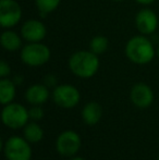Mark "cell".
<instances>
[{
    "mask_svg": "<svg viewBox=\"0 0 159 160\" xmlns=\"http://www.w3.org/2000/svg\"><path fill=\"white\" fill-rule=\"evenodd\" d=\"M124 52L127 58L134 64L145 65L151 63L157 55L153 42L145 35H135L125 44Z\"/></svg>",
    "mask_w": 159,
    "mask_h": 160,
    "instance_id": "1",
    "label": "cell"
},
{
    "mask_svg": "<svg viewBox=\"0 0 159 160\" xmlns=\"http://www.w3.org/2000/svg\"><path fill=\"white\" fill-rule=\"evenodd\" d=\"M99 58L91 50H77L70 56L68 67L77 78H91L99 70Z\"/></svg>",
    "mask_w": 159,
    "mask_h": 160,
    "instance_id": "2",
    "label": "cell"
},
{
    "mask_svg": "<svg viewBox=\"0 0 159 160\" xmlns=\"http://www.w3.org/2000/svg\"><path fill=\"white\" fill-rule=\"evenodd\" d=\"M51 51L48 46L39 42H27L21 49L20 58L25 65L32 68L42 67L50 60Z\"/></svg>",
    "mask_w": 159,
    "mask_h": 160,
    "instance_id": "3",
    "label": "cell"
},
{
    "mask_svg": "<svg viewBox=\"0 0 159 160\" xmlns=\"http://www.w3.org/2000/svg\"><path fill=\"white\" fill-rule=\"evenodd\" d=\"M4 158L7 160H32L33 150L30 142L24 136L12 135L2 145Z\"/></svg>",
    "mask_w": 159,
    "mask_h": 160,
    "instance_id": "4",
    "label": "cell"
},
{
    "mask_svg": "<svg viewBox=\"0 0 159 160\" xmlns=\"http://www.w3.org/2000/svg\"><path fill=\"white\" fill-rule=\"evenodd\" d=\"M28 109L17 102H11L3 106L1 111V121L4 127L11 130L23 128L30 122Z\"/></svg>",
    "mask_w": 159,
    "mask_h": 160,
    "instance_id": "5",
    "label": "cell"
},
{
    "mask_svg": "<svg viewBox=\"0 0 159 160\" xmlns=\"http://www.w3.org/2000/svg\"><path fill=\"white\" fill-rule=\"evenodd\" d=\"M82 146V139L77 132L67 130L61 132L56 139V150L62 157L71 158L77 156Z\"/></svg>",
    "mask_w": 159,
    "mask_h": 160,
    "instance_id": "6",
    "label": "cell"
},
{
    "mask_svg": "<svg viewBox=\"0 0 159 160\" xmlns=\"http://www.w3.org/2000/svg\"><path fill=\"white\" fill-rule=\"evenodd\" d=\"M52 100L58 107L63 109H72L79 105L81 93L71 84H60L53 88Z\"/></svg>",
    "mask_w": 159,
    "mask_h": 160,
    "instance_id": "7",
    "label": "cell"
},
{
    "mask_svg": "<svg viewBox=\"0 0 159 160\" xmlns=\"http://www.w3.org/2000/svg\"><path fill=\"white\" fill-rule=\"evenodd\" d=\"M22 8L17 0H0V25L4 30H10L20 23Z\"/></svg>",
    "mask_w": 159,
    "mask_h": 160,
    "instance_id": "8",
    "label": "cell"
},
{
    "mask_svg": "<svg viewBox=\"0 0 159 160\" xmlns=\"http://www.w3.org/2000/svg\"><path fill=\"white\" fill-rule=\"evenodd\" d=\"M159 24L158 17L153 10L144 8L135 15V26L138 33L148 36L156 32Z\"/></svg>",
    "mask_w": 159,
    "mask_h": 160,
    "instance_id": "9",
    "label": "cell"
},
{
    "mask_svg": "<svg viewBox=\"0 0 159 160\" xmlns=\"http://www.w3.org/2000/svg\"><path fill=\"white\" fill-rule=\"evenodd\" d=\"M130 99L135 107L145 109L154 102V92L146 83H136L130 91Z\"/></svg>",
    "mask_w": 159,
    "mask_h": 160,
    "instance_id": "10",
    "label": "cell"
},
{
    "mask_svg": "<svg viewBox=\"0 0 159 160\" xmlns=\"http://www.w3.org/2000/svg\"><path fill=\"white\" fill-rule=\"evenodd\" d=\"M47 30L45 24L36 19L26 20L21 28V36L27 42H39L45 39Z\"/></svg>",
    "mask_w": 159,
    "mask_h": 160,
    "instance_id": "11",
    "label": "cell"
},
{
    "mask_svg": "<svg viewBox=\"0 0 159 160\" xmlns=\"http://www.w3.org/2000/svg\"><path fill=\"white\" fill-rule=\"evenodd\" d=\"M50 96L49 87H47L44 83H37L27 87L24 97L25 100L32 106H42L47 102Z\"/></svg>",
    "mask_w": 159,
    "mask_h": 160,
    "instance_id": "12",
    "label": "cell"
},
{
    "mask_svg": "<svg viewBox=\"0 0 159 160\" xmlns=\"http://www.w3.org/2000/svg\"><path fill=\"white\" fill-rule=\"evenodd\" d=\"M82 120L86 125H96L102 117V107L96 101H88L82 109Z\"/></svg>",
    "mask_w": 159,
    "mask_h": 160,
    "instance_id": "13",
    "label": "cell"
},
{
    "mask_svg": "<svg viewBox=\"0 0 159 160\" xmlns=\"http://www.w3.org/2000/svg\"><path fill=\"white\" fill-rule=\"evenodd\" d=\"M22 36L21 34H17L14 31L11 30H4L0 36V44L1 47L7 51L14 52L19 49H22Z\"/></svg>",
    "mask_w": 159,
    "mask_h": 160,
    "instance_id": "14",
    "label": "cell"
},
{
    "mask_svg": "<svg viewBox=\"0 0 159 160\" xmlns=\"http://www.w3.org/2000/svg\"><path fill=\"white\" fill-rule=\"evenodd\" d=\"M17 95V85L9 78L0 80V102L2 106L13 102Z\"/></svg>",
    "mask_w": 159,
    "mask_h": 160,
    "instance_id": "15",
    "label": "cell"
},
{
    "mask_svg": "<svg viewBox=\"0 0 159 160\" xmlns=\"http://www.w3.org/2000/svg\"><path fill=\"white\" fill-rule=\"evenodd\" d=\"M44 128L36 121H31L23 128V136L31 144H37L44 138Z\"/></svg>",
    "mask_w": 159,
    "mask_h": 160,
    "instance_id": "16",
    "label": "cell"
},
{
    "mask_svg": "<svg viewBox=\"0 0 159 160\" xmlns=\"http://www.w3.org/2000/svg\"><path fill=\"white\" fill-rule=\"evenodd\" d=\"M109 42L105 36L102 35H97L94 36L89 42V50L92 52L96 53L97 56H100L102 53H105L108 49Z\"/></svg>",
    "mask_w": 159,
    "mask_h": 160,
    "instance_id": "17",
    "label": "cell"
},
{
    "mask_svg": "<svg viewBox=\"0 0 159 160\" xmlns=\"http://www.w3.org/2000/svg\"><path fill=\"white\" fill-rule=\"evenodd\" d=\"M60 2L61 0H35V4L42 17H45L57 10L58 7L60 6Z\"/></svg>",
    "mask_w": 159,
    "mask_h": 160,
    "instance_id": "18",
    "label": "cell"
},
{
    "mask_svg": "<svg viewBox=\"0 0 159 160\" xmlns=\"http://www.w3.org/2000/svg\"><path fill=\"white\" fill-rule=\"evenodd\" d=\"M28 114H30L31 121H38L42 120L45 116V111L42 109V106H32V107L28 109Z\"/></svg>",
    "mask_w": 159,
    "mask_h": 160,
    "instance_id": "19",
    "label": "cell"
},
{
    "mask_svg": "<svg viewBox=\"0 0 159 160\" xmlns=\"http://www.w3.org/2000/svg\"><path fill=\"white\" fill-rule=\"evenodd\" d=\"M10 73H11L10 65H9V63L6 60H1V62H0V76H1V78H8L10 75Z\"/></svg>",
    "mask_w": 159,
    "mask_h": 160,
    "instance_id": "20",
    "label": "cell"
},
{
    "mask_svg": "<svg viewBox=\"0 0 159 160\" xmlns=\"http://www.w3.org/2000/svg\"><path fill=\"white\" fill-rule=\"evenodd\" d=\"M42 83H44L47 87H49V88H50V87L55 88V87L57 86V78H56L53 74H47L44 78V82Z\"/></svg>",
    "mask_w": 159,
    "mask_h": 160,
    "instance_id": "21",
    "label": "cell"
},
{
    "mask_svg": "<svg viewBox=\"0 0 159 160\" xmlns=\"http://www.w3.org/2000/svg\"><path fill=\"white\" fill-rule=\"evenodd\" d=\"M12 80H13V82L15 83V85H17V86H19V85H21L22 83H23L24 78H23V76H22V75H15Z\"/></svg>",
    "mask_w": 159,
    "mask_h": 160,
    "instance_id": "22",
    "label": "cell"
},
{
    "mask_svg": "<svg viewBox=\"0 0 159 160\" xmlns=\"http://www.w3.org/2000/svg\"><path fill=\"white\" fill-rule=\"evenodd\" d=\"M138 4H142V6H151L153 4L156 0H135Z\"/></svg>",
    "mask_w": 159,
    "mask_h": 160,
    "instance_id": "23",
    "label": "cell"
},
{
    "mask_svg": "<svg viewBox=\"0 0 159 160\" xmlns=\"http://www.w3.org/2000/svg\"><path fill=\"white\" fill-rule=\"evenodd\" d=\"M69 160H86V159H85V158H83V157H81V156H77H77H73V157H71V158L69 159Z\"/></svg>",
    "mask_w": 159,
    "mask_h": 160,
    "instance_id": "24",
    "label": "cell"
},
{
    "mask_svg": "<svg viewBox=\"0 0 159 160\" xmlns=\"http://www.w3.org/2000/svg\"><path fill=\"white\" fill-rule=\"evenodd\" d=\"M156 53H157V56H158V58H159V46H158V48H157V51H156Z\"/></svg>",
    "mask_w": 159,
    "mask_h": 160,
    "instance_id": "25",
    "label": "cell"
},
{
    "mask_svg": "<svg viewBox=\"0 0 159 160\" xmlns=\"http://www.w3.org/2000/svg\"><path fill=\"white\" fill-rule=\"evenodd\" d=\"M113 1H123V0H113Z\"/></svg>",
    "mask_w": 159,
    "mask_h": 160,
    "instance_id": "26",
    "label": "cell"
},
{
    "mask_svg": "<svg viewBox=\"0 0 159 160\" xmlns=\"http://www.w3.org/2000/svg\"><path fill=\"white\" fill-rule=\"evenodd\" d=\"M158 160H159V156H158Z\"/></svg>",
    "mask_w": 159,
    "mask_h": 160,
    "instance_id": "27",
    "label": "cell"
},
{
    "mask_svg": "<svg viewBox=\"0 0 159 160\" xmlns=\"http://www.w3.org/2000/svg\"><path fill=\"white\" fill-rule=\"evenodd\" d=\"M158 1H159V0H158Z\"/></svg>",
    "mask_w": 159,
    "mask_h": 160,
    "instance_id": "28",
    "label": "cell"
}]
</instances>
